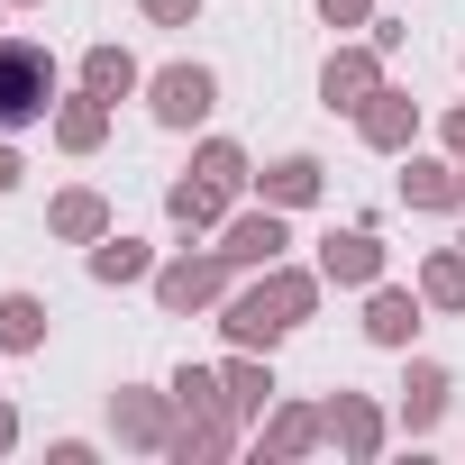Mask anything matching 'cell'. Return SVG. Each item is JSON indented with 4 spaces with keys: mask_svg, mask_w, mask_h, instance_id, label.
<instances>
[{
    "mask_svg": "<svg viewBox=\"0 0 465 465\" xmlns=\"http://www.w3.org/2000/svg\"><path fill=\"white\" fill-rule=\"evenodd\" d=\"M46 55L37 46H0V128L10 119H28V110H46Z\"/></svg>",
    "mask_w": 465,
    "mask_h": 465,
    "instance_id": "1",
    "label": "cell"
},
{
    "mask_svg": "<svg viewBox=\"0 0 465 465\" xmlns=\"http://www.w3.org/2000/svg\"><path fill=\"white\" fill-rule=\"evenodd\" d=\"M164 110L192 119V110H201V74H173V83H164Z\"/></svg>",
    "mask_w": 465,
    "mask_h": 465,
    "instance_id": "2",
    "label": "cell"
}]
</instances>
